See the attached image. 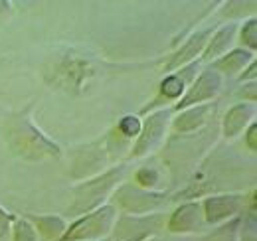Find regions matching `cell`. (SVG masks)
Masks as SVG:
<instances>
[{"mask_svg": "<svg viewBox=\"0 0 257 241\" xmlns=\"http://www.w3.org/2000/svg\"><path fill=\"white\" fill-rule=\"evenodd\" d=\"M6 143L12 152L24 160H44L60 156V147L52 143L30 119H16L10 123Z\"/></svg>", "mask_w": 257, "mask_h": 241, "instance_id": "obj_1", "label": "cell"}, {"mask_svg": "<svg viewBox=\"0 0 257 241\" xmlns=\"http://www.w3.org/2000/svg\"><path fill=\"white\" fill-rule=\"evenodd\" d=\"M127 166H115L103 174L95 176L93 180H87L73 188L75 200L71 204V215H85L89 211L105 206V200L117 190V186L125 180Z\"/></svg>", "mask_w": 257, "mask_h": 241, "instance_id": "obj_2", "label": "cell"}, {"mask_svg": "<svg viewBox=\"0 0 257 241\" xmlns=\"http://www.w3.org/2000/svg\"><path fill=\"white\" fill-rule=\"evenodd\" d=\"M115 221H117V208L111 204H105L97 210L81 215L71 225H67L60 241H93L107 237L113 231Z\"/></svg>", "mask_w": 257, "mask_h": 241, "instance_id": "obj_3", "label": "cell"}, {"mask_svg": "<svg viewBox=\"0 0 257 241\" xmlns=\"http://www.w3.org/2000/svg\"><path fill=\"white\" fill-rule=\"evenodd\" d=\"M113 198L117 206L128 215H151V211L161 210L168 202L166 192L157 190H145L137 184H119L113 192Z\"/></svg>", "mask_w": 257, "mask_h": 241, "instance_id": "obj_4", "label": "cell"}, {"mask_svg": "<svg viewBox=\"0 0 257 241\" xmlns=\"http://www.w3.org/2000/svg\"><path fill=\"white\" fill-rule=\"evenodd\" d=\"M200 67H202V63H200V60H196L192 63H188V65H184V67H180L178 71L168 73L161 81V85H159V95L149 105H145L141 109V113L149 115V113H153L157 109H164L166 103H172V101L178 103L180 97L190 87V83L198 77Z\"/></svg>", "mask_w": 257, "mask_h": 241, "instance_id": "obj_5", "label": "cell"}, {"mask_svg": "<svg viewBox=\"0 0 257 241\" xmlns=\"http://www.w3.org/2000/svg\"><path fill=\"white\" fill-rule=\"evenodd\" d=\"M172 123V111L168 107L153 111L141 125V133L135 139V145L128 152V158H145L155 152L166 139V133Z\"/></svg>", "mask_w": 257, "mask_h": 241, "instance_id": "obj_6", "label": "cell"}, {"mask_svg": "<svg viewBox=\"0 0 257 241\" xmlns=\"http://www.w3.org/2000/svg\"><path fill=\"white\" fill-rule=\"evenodd\" d=\"M222 87H224V77L218 71H214L212 67L210 69H204L192 83H190V87L180 97V101L174 103V107L170 111L172 113H178V111H184L188 107L204 105L206 101L216 99L220 95Z\"/></svg>", "mask_w": 257, "mask_h": 241, "instance_id": "obj_7", "label": "cell"}, {"mask_svg": "<svg viewBox=\"0 0 257 241\" xmlns=\"http://www.w3.org/2000/svg\"><path fill=\"white\" fill-rule=\"evenodd\" d=\"M245 206L243 194H216L202 202L204 221L208 225H224L235 219Z\"/></svg>", "mask_w": 257, "mask_h": 241, "instance_id": "obj_8", "label": "cell"}, {"mask_svg": "<svg viewBox=\"0 0 257 241\" xmlns=\"http://www.w3.org/2000/svg\"><path fill=\"white\" fill-rule=\"evenodd\" d=\"M204 211H202V202H184L176 210L170 213L166 229L170 233H196L204 227Z\"/></svg>", "mask_w": 257, "mask_h": 241, "instance_id": "obj_9", "label": "cell"}, {"mask_svg": "<svg viewBox=\"0 0 257 241\" xmlns=\"http://www.w3.org/2000/svg\"><path fill=\"white\" fill-rule=\"evenodd\" d=\"M212 34H214V28H204V30L192 34V36L170 56V60L164 63V71H170V73H172V71H176V69H180V67H184V65L196 61V58L204 52V48H206V44H208V40H210Z\"/></svg>", "mask_w": 257, "mask_h": 241, "instance_id": "obj_10", "label": "cell"}, {"mask_svg": "<svg viewBox=\"0 0 257 241\" xmlns=\"http://www.w3.org/2000/svg\"><path fill=\"white\" fill-rule=\"evenodd\" d=\"M216 115V105L214 103H204V105H196V107H188L184 111H178V115L172 119V129L176 133H192L202 129L208 120Z\"/></svg>", "mask_w": 257, "mask_h": 241, "instance_id": "obj_11", "label": "cell"}, {"mask_svg": "<svg viewBox=\"0 0 257 241\" xmlns=\"http://www.w3.org/2000/svg\"><path fill=\"white\" fill-rule=\"evenodd\" d=\"M237 30H239V26H237L235 22H229V24H224L222 28H218V30L214 32V34L210 36V40H208L204 52H202L200 63H204V61H206V63H208V61H216V60H220L222 56H225V54L229 52V48L233 46V42H235Z\"/></svg>", "mask_w": 257, "mask_h": 241, "instance_id": "obj_12", "label": "cell"}, {"mask_svg": "<svg viewBox=\"0 0 257 241\" xmlns=\"http://www.w3.org/2000/svg\"><path fill=\"white\" fill-rule=\"evenodd\" d=\"M255 119V105L251 103H237L227 109L222 119V133L225 139H235L241 135Z\"/></svg>", "mask_w": 257, "mask_h": 241, "instance_id": "obj_13", "label": "cell"}, {"mask_svg": "<svg viewBox=\"0 0 257 241\" xmlns=\"http://www.w3.org/2000/svg\"><path fill=\"white\" fill-rule=\"evenodd\" d=\"M251 61H255L253 52H247L243 48H235V50H229L220 60L212 61V69L218 71L220 75H239Z\"/></svg>", "mask_w": 257, "mask_h": 241, "instance_id": "obj_14", "label": "cell"}, {"mask_svg": "<svg viewBox=\"0 0 257 241\" xmlns=\"http://www.w3.org/2000/svg\"><path fill=\"white\" fill-rule=\"evenodd\" d=\"M42 241H60L67 229V223L62 215H26Z\"/></svg>", "mask_w": 257, "mask_h": 241, "instance_id": "obj_15", "label": "cell"}, {"mask_svg": "<svg viewBox=\"0 0 257 241\" xmlns=\"http://www.w3.org/2000/svg\"><path fill=\"white\" fill-rule=\"evenodd\" d=\"M10 231H12V241H40L34 225L26 217H14Z\"/></svg>", "mask_w": 257, "mask_h": 241, "instance_id": "obj_16", "label": "cell"}, {"mask_svg": "<svg viewBox=\"0 0 257 241\" xmlns=\"http://www.w3.org/2000/svg\"><path fill=\"white\" fill-rule=\"evenodd\" d=\"M135 180H137V186L145 190H157V184L161 182V174L153 166H141L135 174Z\"/></svg>", "mask_w": 257, "mask_h": 241, "instance_id": "obj_17", "label": "cell"}, {"mask_svg": "<svg viewBox=\"0 0 257 241\" xmlns=\"http://www.w3.org/2000/svg\"><path fill=\"white\" fill-rule=\"evenodd\" d=\"M239 34H241V44H243V50L247 52H253L255 54L257 48V20L251 16L249 20L243 22V26L239 28Z\"/></svg>", "mask_w": 257, "mask_h": 241, "instance_id": "obj_18", "label": "cell"}, {"mask_svg": "<svg viewBox=\"0 0 257 241\" xmlns=\"http://www.w3.org/2000/svg\"><path fill=\"white\" fill-rule=\"evenodd\" d=\"M237 241H257V223H255V211L251 210L245 219H239L237 227Z\"/></svg>", "mask_w": 257, "mask_h": 241, "instance_id": "obj_19", "label": "cell"}, {"mask_svg": "<svg viewBox=\"0 0 257 241\" xmlns=\"http://www.w3.org/2000/svg\"><path fill=\"white\" fill-rule=\"evenodd\" d=\"M141 119L137 115H125L123 119L119 120V133L125 137V139H137L139 133H141Z\"/></svg>", "mask_w": 257, "mask_h": 241, "instance_id": "obj_20", "label": "cell"}, {"mask_svg": "<svg viewBox=\"0 0 257 241\" xmlns=\"http://www.w3.org/2000/svg\"><path fill=\"white\" fill-rule=\"evenodd\" d=\"M237 97L245 99L243 103H251V105H255V101H257V85H255V81L243 83V85H241V89L237 91Z\"/></svg>", "mask_w": 257, "mask_h": 241, "instance_id": "obj_21", "label": "cell"}, {"mask_svg": "<svg viewBox=\"0 0 257 241\" xmlns=\"http://www.w3.org/2000/svg\"><path fill=\"white\" fill-rule=\"evenodd\" d=\"M12 219H14V215L6 213V211L0 208V239L8 237V233H10V227H12Z\"/></svg>", "mask_w": 257, "mask_h": 241, "instance_id": "obj_22", "label": "cell"}, {"mask_svg": "<svg viewBox=\"0 0 257 241\" xmlns=\"http://www.w3.org/2000/svg\"><path fill=\"white\" fill-rule=\"evenodd\" d=\"M245 143H247V149L251 152L257 151V125L255 120L247 127V133H245Z\"/></svg>", "mask_w": 257, "mask_h": 241, "instance_id": "obj_23", "label": "cell"}, {"mask_svg": "<svg viewBox=\"0 0 257 241\" xmlns=\"http://www.w3.org/2000/svg\"><path fill=\"white\" fill-rule=\"evenodd\" d=\"M237 77H239V81H241V83L255 81V77H257V63L255 61H251V63H249V65H247V67H245Z\"/></svg>", "mask_w": 257, "mask_h": 241, "instance_id": "obj_24", "label": "cell"}, {"mask_svg": "<svg viewBox=\"0 0 257 241\" xmlns=\"http://www.w3.org/2000/svg\"><path fill=\"white\" fill-rule=\"evenodd\" d=\"M147 241H159V239H157V237H149Z\"/></svg>", "mask_w": 257, "mask_h": 241, "instance_id": "obj_25", "label": "cell"}]
</instances>
